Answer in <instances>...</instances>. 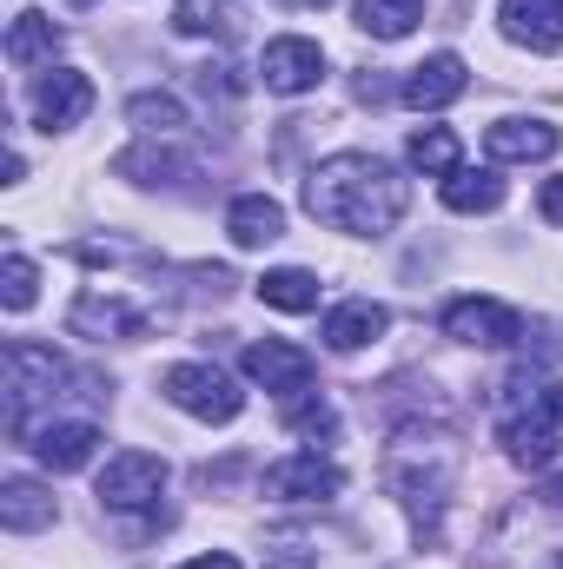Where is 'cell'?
<instances>
[{
	"label": "cell",
	"instance_id": "cell-1",
	"mask_svg": "<svg viewBox=\"0 0 563 569\" xmlns=\"http://www.w3.org/2000/svg\"><path fill=\"white\" fill-rule=\"evenodd\" d=\"M305 212L352 239H385L405 219V179L372 152H332L305 179Z\"/></svg>",
	"mask_w": 563,
	"mask_h": 569
},
{
	"label": "cell",
	"instance_id": "cell-2",
	"mask_svg": "<svg viewBox=\"0 0 563 569\" xmlns=\"http://www.w3.org/2000/svg\"><path fill=\"white\" fill-rule=\"evenodd\" d=\"M457 477H464V443H457L444 425L412 418V425L392 430V443H385V490L412 510V523L431 530V523L444 517Z\"/></svg>",
	"mask_w": 563,
	"mask_h": 569
},
{
	"label": "cell",
	"instance_id": "cell-3",
	"mask_svg": "<svg viewBox=\"0 0 563 569\" xmlns=\"http://www.w3.org/2000/svg\"><path fill=\"white\" fill-rule=\"evenodd\" d=\"M563 503L557 497H524L491 523L484 563L491 569H563Z\"/></svg>",
	"mask_w": 563,
	"mask_h": 569
},
{
	"label": "cell",
	"instance_id": "cell-4",
	"mask_svg": "<svg viewBox=\"0 0 563 569\" xmlns=\"http://www.w3.org/2000/svg\"><path fill=\"white\" fill-rule=\"evenodd\" d=\"M159 391H166V405H179L186 418H199V425H233L239 411H246V391L219 371V365H172L166 378H159Z\"/></svg>",
	"mask_w": 563,
	"mask_h": 569
},
{
	"label": "cell",
	"instance_id": "cell-5",
	"mask_svg": "<svg viewBox=\"0 0 563 569\" xmlns=\"http://www.w3.org/2000/svg\"><path fill=\"white\" fill-rule=\"evenodd\" d=\"M0 371H7V430H13V437H27V405H33V398H47V391L67 378V365H60L47 345L13 338V345L0 351Z\"/></svg>",
	"mask_w": 563,
	"mask_h": 569
},
{
	"label": "cell",
	"instance_id": "cell-6",
	"mask_svg": "<svg viewBox=\"0 0 563 569\" xmlns=\"http://www.w3.org/2000/svg\"><path fill=\"white\" fill-rule=\"evenodd\" d=\"M444 338L477 345V351H511V345H524V318L497 298H451L444 305Z\"/></svg>",
	"mask_w": 563,
	"mask_h": 569
},
{
	"label": "cell",
	"instance_id": "cell-7",
	"mask_svg": "<svg viewBox=\"0 0 563 569\" xmlns=\"http://www.w3.org/2000/svg\"><path fill=\"white\" fill-rule=\"evenodd\" d=\"M338 490H345V470L332 457H318V450H292V457H279L266 470V497L273 503H332Z\"/></svg>",
	"mask_w": 563,
	"mask_h": 569
},
{
	"label": "cell",
	"instance_id": "cell-8",
	"mask_svg": "<svg viewBox=\"0 0 563 569\" xmlns=\"http://www.w3.org/2000/svg\"><path fill=\"white\" fill-rule=\"evenodd\" d=\"M557 430L563 425L544 411V385H537V398H531V405L504 411L497 437H504V457H511L517 470H551V463H557Z\"/></svg>",
	"mask_w": 563,
	"mask_h": 569
},
{
	"label": "cell",
	"instance_id": "cell-9",
	"mask_svg": "<svg viewBox=\"0 0 563 569\" xmlns=\"http://www.w3.org/2000/svg\"><path fill=\"white\" fill-rule=\"evenodd\" d=\"M93 113V80L80 67H47L33 80V127L40 133H67Z\"/></svg>",
	"mask_w": 563,
	"mask_h": 569
},
{
	"label": "cell",
	"instance_id": "cell-10",
	"mask_svg": "<svg viewBox=\"0 0 563 569\" xmlns=\"http://www.w3.org/2000/svg\"><path fill=\"white\" fill-rule=\"evenodd\" d=\"M246 378L253 385H266L279 405H292V398H305L312 391V351H298V345H285V338H259V345H246Z\"/></svg>",
	"mask_w": 563,
	"mask_h": 569
},
{
	"label": "cell",
	"instance_id": "cell-11",
	"mask_svg": "<svg viewBox=\"0 0 563 569\" xmlns=\"http://www.w3.org/2000/svg\"><path fill=\"white\" fill-rule=\"evenodd\" d=\"M159 490H166V457H152V450H120L100 470V503L107 510H146Z\"/></svg>",
	"mask_w": 563,
	"mask_h": 569
},
{
	"label": "cell",
	"instance_id": "cell-12",
	"mask_svg": "<svg viewBox=\"0 0 563 569\" xmlns=\"http://www.w3.org/2000/svg\"><path fill=\"white\" fill-rule=\"evenodd\" d=\"M259 73H266L273 93H312V87L325 80V47L305 40V33H279V40H266Z\"/></svg>",
	"mask_w": 563,
	"mask_h": 569
},
{
	"label": "cell",
	"instance_id": "cell-13",
	"mask_svg": "<svg viewBox=\"0 0 563 569\" xmlns=\"http://www.w3.org/2000/svg\"><path fill=\"white\" fill-rule=\"evenodd\" d=\"M497 27L531 53H563V0H497Z\"/></svg>",
	"mask_w": 563,
	"mask_h": 569
},
{
	"label": "cell",
	"instance_id": "cell-14",
	"mask_svg": "<svg viewBox=\"0 0 563 569\" xmlns=\"http://www.w3.org/2000/svg\"><path fill=\"white\" fill-rule=\"evenodd\" d=\"M464 93H471V67L457 53H431L405 73V107H418V113H437V107H451Z\"/></svg>",
	"mask_w": 563,
	"mask_h": 569
},
{
	"label": "cell",
	"instance_id": "cell-15",
	"mask_svg": "<svg viewBox=\"0 0 563 569\" xmlns=\"http://www.w3.org/2000/svg\"><path fill=\"white\" fill-rule=\"evenodd\" d=\"M93 450H100V425H87V418H67V425H40L33 430V457L47 463V470H87L93 463Z\"/></svg>",
	"mask_w": 563,
	"mask_h": 569
},
{
	"label": "cell",
	"instance_id": "cell-16",
	"mask_svg": "<svg viewBox=\"0 0 563 569\" xmlns=\"http://www.w3.org/2000/svg\"><path fill=\"white\" fill-rule=\"evenodd\" d=\"M226 232H233L239 252H259V246L285 239V206L273 192H239V199L226 206Z\"/></svg>",
	"mask_w": 563,
	"mask_h": 569
},
{
	"label": "cell",
	"instance_id": "cell-17",
	"mask_svg": "<svg viewBox=\"0 0 563 569\" xmlns=\"http://www.w3.org/2000/svg\"><path fill=\"white\" fill-rule=\"evenodd\" d=\"M484 152H491L497 166L551 159V152H557V127H551V120H497V127H484Z\"/></svg>",
	"mask_w": 563,
	"mask_h": 569
},
{
	"label": "cell",
	"instance_id": "cell-18",
	"mask_svg": "<svg viewBox=\"0 0 563 569\" xmlns=\"http://www.w3.org/2000/svg\"><path fill=\"white\" fill-rule=\"evenodd\" d=\"M385 325H392L385 305H372V298H345V305L325 311V345H332V351H365V345L385 338Z\"/></svg>",
	"mask_w": 563,
	"mask_h": 569
},
{
	"label": "cell",
	"instance_id": "cell-19",
	"mask_svg": "<svg viewBox=\"0 0 563 569\" xmlns=\"http://www.w3.org/2000/svg\"><path fill=\"white\" fill-rule=\"evenodd\" d=\"M60 510H53V497L33 483V477H7L0 483V523L13 530V537H27V530H47Z\"/></svg>",
	"mask_w": 563,
	"mask_h": 569
},
{
	"label": "cell",
	"instance_id": "cell-20",
	"mask_svg": "<svg viewBox=\"0 0 563 569\" xmlns=\"http://www.w3.org/2000/svg\"><path fill=\"white\" fill-rule=\"evenodd\" d=\"M437 192H444L451 212H497V206H504V179H497V166H457Z\"/></svg>",
	"mask_w": 563,
	"mask_h": 569
},
{
	"label": "cell",
	"instance_id": "cell-21",
	"mask_svg": "<svg viewBox=\"0 0 563 569\" xmlns=\"http://www.w3.org/2000/svg\"><path fill=\"white\" fill-rule=\"evenodd\" d=\"M53 53H60V27H53L47 13H33V7L13 13V27H7V60H13V67H40V60L53 67Z\"/></svg>",
	"mask_w": 563,
	"mask_h": 569
},
{
	"label": "cell",
	"instance_id": "cell-22",
	"mask_svg": "<svg viewBox=\"0 0 563 569\" xmlns=\"http://www.w3.org/2000/svg\"><path fill=\"white\" fill-rule=\"evenodd\" d=\"M405 152H412V166H418L424 179H451V172L464 166V146H457V133H451V127H418Z\"/></svg>",
	"mask_w": 563,
	"mask_h": 569
},
{
	"label": "cell",
	"instance_id": "cell-23",
	"mask_svg": "<svg viewBox=\"0 0 563 569\" xmlns=\"http://www.w3.org/2000/svg\"><path fill=\"white\" fill-rule=\"evenodd\" d=\"M259 298H266L273 311H318V272H305V266H279V272L259 279Z\"/></svg>",
	"mask_w": 563,
	"mask_h": 569
},
{
	"label": "cell",
	"instance_id": "cell-24",
	"mask_svg": "<svg viewBox=\"0 0 563 569\" xmlns=\"http://www.w3.org/2000/svg\"><path fill=\"white\" fill-rule=\"evenodd\" d=\"M424 20V0H358V27L372 40H405Z\"/></svg>",
	"mask_w": 563,
	"mask_h": 569
},
{
	"label": "cell",
	"instance_id": "cell-25",
	"mask_svg": "<svg viewBox=\"0 0 563 569\" xmlns=\"http://www.w3.org/2000/svg\"><path fill=\"white\" fill-rule=\"evenodd\" d=\"M73 331H127V338H140L146 318H140V311H127L120 298H100V291H87V298L73 305Z\"/></svg>",
	"mask_w": 563,
	"mask_h": 569
},
{
	"label": "cell",
	"instance_id": "cell-26",
	"mask_svg": "<svg viewBox=\"0 0 563 569\" xmlns=\"http://www.w3.org/2000/svg\"><path fill=\"white\" fill-rule=\"evenodd\" d=\"M127 120L140 127L146 140H172V133L186 127V107H179L172 93H134V107H127Z\"/></svg>",
	"mask_w": 563,
	"mask_h": 569
},
{
	"label": "cell",
	"instance_id": "cell-27",
	"mask_svg": "<svg viewBox=\"0 0 563 569\" xmlns=\"http://www.w3.org/2000/svg\"><path fill=\"white\" fill-rule=\"evenodd\" d=\"M113 166H120L127 179H140V186H166V179H179V172H186V159H172V152H146V146L120 152Z\"/></svg>",
	"mask_w": 563,
	"mask_h": 569
},
{
	"label": "cell",
	"instance_id": "cell-28",
	"mask_svg": "<svg viewBox=\"0 0 563 569\" xmlns=\"http://www.w3.org/2000/svg\"><path fill=\"white\" fill-rule=\"evenodd\" d=\"M33 291H40V266L20 259V252H7V266H0V305H7V311H27Z\"/></svg>",
	"mask_w": 563,
	"mask_h": 569
},
{
	"label": "cell",
	"instance_id": "cell-29",
	"mask_svg": "<svg viewBox=\"0 0 563 569\" xmlns=\"http://www.w3.org/2000/svg\"><path fill=\"white\" fill-rule=\"evenodd\" d=\"M279 411H285V425H292V430H305V437H325V430L338 425V418H332V405H325L318 391L292 398V405H279Z\"/></svg>",
	"mask_w": 563,
	"mask_h": 569
},
{
	"label": "cell",
	"instance_id": "cell-30",
	"mask_svg": "<svg viewBox=\"0 0 563 569\" xmlns=\"http://www.w3.org/2000/svg\"><path fill=\"white\" fill-rule=\"evenodd\" d=\"M537 212H544L551 226H563V172H557V179H544V192H537Z\"/></svg>",
	"mask_w": 563,
	"mask_h": 569
},
{
	"label": "cell",
	"instance_id": "cell-31",
	"mask_svg": "<svg viewBox=\"0 0 563 569\" xmlns=\"http://www.w3.org/2000/svg\"><path fill=\"white\" fill-rule=\"evenodd\" d=\"M179 569H239V557L233 550H206V557H192V563H179Z\"/></svg>",
	"mask_w": 563,
	"mask_h": 569
},
{
	"label": "cell",
	"instance_id": "cell-32",
	"mask_svg": "<svg viewBox=\"0 0 563 569\" xmlns=\"http://www.w3.org/2000/svg\"><path fill=\"white\" fill-rule=\"evenodd\" d=\"M544 411L563 425V385H544Z\"/></svg>",
	"mask_w": 563,
	"mask_h": 569
},
{
	"label": "cell",
	"instance_id": "cell-33",
	"mask_svg": "<svg viewBox=\"0 0 563 569\" xmlns=\"http://www.w3.org/2000/svg\"><path fill=\"white\" fill-rule=\"evenodd\" d=\"M292 7H325V0H292Z\"/></svg>",
	"mask_w": 563,
	"mask_h": 569
}]
</instances>
